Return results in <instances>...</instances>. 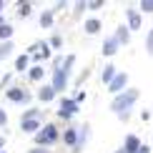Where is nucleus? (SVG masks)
<instances>
[{"mask_svg":"<svg viewBox=\"0 0 153 153\" xmlns=\"http://www.w3.org/2000/svg\"><path fill=\"white\" fill-rule=\"evenodd\" d=\"M30 68H33V60H30L28 53H20L15 58V65H13V73H28Z\"/></svg>","mask_w":153,"mask_h":153,"instance_id":"nucleus-16","label":"nucleus"},{"mask_svg":"<svg viewBox=\"0 0 153 153\" xmlns=\"http://www.w3.org/2000/svg\"><path fill=\"white\" fill-rule=\"evenodd\" d=\"M141 146H143L141 138H138L136 133H128V136L123 138V146H120V148H123V153H138V151H141Z\"/></svg>","mask_w":153,"mask_h":153,"instance_id":"nucleus-12","label":"nucleus"},{"mask_svg":"<svg viewBox=\"0 0 153 153\" xmlns=\"http://www.w3.org/2000/svg\"><path fill=\"white\" fill-rule=\"evenodd\" d=\"M128 80H131V78H128V73H126V71H120L116 78H113V83L105 88V91L111 93V95H118V93H123L126 88H131V85H128Z\"/></svg>","mask_w":153,"mask_h":153,"instance_id":"nucleus-7","label":"nucleus"},{"mask_svg":"<svg viewBox=\"0 0 153 153\" xmlns=\"http://www.w3.org/2000/svg\"><path fill=\"white\" fill-rule=\"evenodd\" d=\"M0 13H5V3H3V0H0Z\"/></svg>","mask_w":153,"mask_h":153,"instance_id":"nucleus-41","label":"nucleus"},{"mask_svg":"<svg viewBox=\"0 0 153 153\" xmlns=\"http://www.w3.org/2000/svg\"><path fill=\"white\" fill-rule=\"evenodd\" d=\"M0 151H5V136H0Z\"/></svg>","mask_w":153,"mask_h":153,"instance_id":"nucleus-39","label":"nucleus"},{"mask_svg":"<svg viewBox=\"0 0 153 153\" xmlns=\"http://www.w3.org/2000/svg\"><path fill=\"white\" fill-rule=\"evenodd\" d=\"M13 50H15V43H13V40L0 43V63H3V60H8L10 55H13Z\"/></svg>","mask_w":153,"mask_h":153,"instance_id":"nucleus-22","label":"nucleus"},{"mask_svg":"<svg viewBox=\"0 0 153 153\" xmlns=\"http://www.w3.org/2000/svg\"><path fill=\"white\" fill-rule=\"evenodd\" d=\"M85 98H88L85 88H80V91H75V95H73V100H75V103H78V105H83V103H85Z\"/></svg>","mask_w":153,"mask_h":153,"instance_id":"nucleus-31","label":"nucleus"},{"mask_svg":"<svg viewBox=\"0 0 153 153\" xmlns=\"http://www.w3.org/2000/svg\"><path fill=\"white\" fill-rule=\"evenodd\" d=\"M118 73H120V71H118V65H113V63H105V65H103V71H100V83H103V85L108 88Z\"/></svg>","mask_w":153,"mask_h":153,"instance_id":"nucleus-14","label":"nucleus"},{"mask_svg":"<svg viewBox=\"0 0 153 153\" xmlns=\"http://www.w3.org/2000/svg\"><path fill=\"white\" fill-rule=\"evenodd\" d=\"M0 78H3V68H0Z\"/></svg>","mask_w":153,"mask_h":153,"instance_id":"nucleus-43","label":"nucleus"},{"mask_svg":"<svg viewBox=\"0 0 153 153\" xmlns=\"http://www.w3.org/2000/svg\"><path fill=\"white\" fill-rule=\"evenodd\" d=\"M141 120L146 123V120H151V111H141Z\"/></svg>","mask_w":153,"mask_h":153,"instance_id":"nucleus-36","label":"nucleus"},{"mask_svg":"<svg viewBox=\"0 0 153 153\" xmlns=\"http://www.w3.org/2000/svg\"><path fill=\"white\" fill-rule=\"evenodd\" d=\"M50 153H55V151H50Z\"/></svg>","mask_w":153,"mask_h":153,"instance_id":"nucleus-45","label":"nucleus"},{"mask_svg":"<svg viewBox=\"0 0 153 153\" xmlns=\"http://www.w3.org/2000/svg\"><path fill=\"white\" fill-rule=\"evenodd\" d=\"M20 120H43V108H25L20 113Z\"/></svg>","mask_w":153,"mask_h":153,"instance_id":"nucleus-21","label":"nucleus"},{"mask_svg":"<svg viewBox=\"0 0 153 153\" xmlns=\"http://www.w3.org/2000/svg\"><path fill=\"white\" fill-rule=\"evenodd\" d=\"M60 136H63V131L58 128V123H43V128L33 136V143L38 148H48L50 151V146L60 143Z\"/></svg>","mask_w":153,"mask_h":153,"instance_id":"nucleus-2","label":"nucleus"},{"mask_svg":"<svg viewBox=\"0 0 153 153\" xmlns=\"http://www.w3.org/2000/svg\"><path fill=\"white\" fill-rule=\"evenodd\" d=\"M91 123H83V126H78V146L71 151V153H80V151H85V146H88V141H91Z\"/></svg>","mask_w":153,"mask_h":153,"instance_id":"nucleus-8","label":"nucleus"},{"mask_svg":"<svg viewBox=\"0 0 153 153\" xmlns=\"http://www.w3.org/2000/svg\"><path fill=\"white\" fill-rule=\"evenodd\" d=\"M60 141H63L65 148H75V146H78V126H68V128H63Z\"/></svg>","mask_w":153,"mask_h":153,"instance_id":"nucleus-11","label":"nucleus"},{"mask_svg":"<svg viewBox=\"0 0 153 153\" xmlns=\"http://www.w3.org/2000/svg\"><path fill=\"white\" fill-rule=\"evenodd\" d=\"M126 25L131 28V33L133 30H143V15L138 10V5L136 8H126Z\"/></svg>","mask_w":153,"mask_h":153,"instance_id":"nucleus-6","label":"nucleus"},{"mask_svg":"<svg viewBox=\"0 0 153 153\" xmlns=\"http://www.w3.org/2000/svg\"><path fill=\"white\" fill-rule=\"evenodd\" d=\"M13 33H15V28H13L10 23L0 25V43H5V40H13Z\"/></svg>","mask_w":153,"mask_h":153,"instance_id":"nucleus-25","label":"nucleus"},{"mask_svg":"<svg viewBox=\"0 0 153 153\" xmlns=\"http://www.w3.org/2000/svg\"><path fill=\"white\" fill-rule=\"evenodd\" d=\"M15 15L20 18V20H28L30 15H33V3H30V0H18L15 3Z\"/></svg>","mask_w":153,"mask_h":153,"instance_id":"nucleus-18","label":"nucleus"},{"mask_svg":"<svg viewBox=\"0 0 153 153\" xmlns=\"http://www.w3.org/2000/svg\"><path fill=\"white\" fill-rule=\"evenodd\" d=\"M116 153H123V148H118V151H116Z\"/></svg>","mask_w":153,"mask_h":153,"instance_id":"nucleus-42","label":"nucleus"},{"mask_svg":"<svg viewBox=\"0 0 153 153\" xmlns=\"http://www.w3.org/2000/svg\"><path fill=\"white\" fill-rule=\"evenodd\" d=\"M43 128V120H20V133L23 136H35Z\"/></svg>","mask_w":153,"mask_h":153,"instance_id":"nucleus-19","label":"nucleus"},{"mask_svg":"<svg viewBox=\"0 0 153 153\" xmlns=\"http://www.w3.org/2000/svg\"><path fill=\"white\" fill-rule=\"evenodd\" d=\"M50 85H53V91L63 95L65 93V88L71 85V75L63 73V68H58V71H50Z\"/></svg>","mask_w":153,"mask_h":153,"instance_id":"nucleus-5","label":"nucleus"},{"mask_svg":"<svg viewBox=\"0 0 153 153\" xmlns=\"http://www.w3.org/2000/svg\"><path fill=\"white\" fill-rule=\"evenodd\" d=\"M28 153H50V151H48V148H38V146H35V148H30Z\"/></svg>","mask_w":153,"mask_h":153,"instance_id":"nucleus-37","label":"nucleus"},{"mask_svg":"<svg viewBox=\"0 0 153 153\" xmlns=\"http://www.w3.org/2000/svg\"><path fill=\"white\" fill-rule=\"evenodd\" d=\"M43 78H45V68L43 65H33L28 71V83H40L43 85Z\"/></svg>","mask_w":153,"mask_h":153,"instance_id":"nucleus-20","label":"nucleus"},{"mask_svg":"<svg viewBox=\"0 0 153 153\" xmlns=\"http://www.w3.org/2000/svg\"><path fill=\"white\" fill-rule=\"evenodd\" d=\"M35 98L40 100L43 105H48V103H53V100L58 98V93L53 91V85H50V83H43V85H40V88L35 91Z\"/></svg>","mask_w":153,"mask_h":153,"instance_id":"nucleus-9","label":"nucleus"},{"mask_svg":"<svg viewBox=\"0 0 153 153\" xmlns=\"http://www.w3.org/2000/svg\"><path fill=\"white\" fill-rule=\"evenodd\" d=\"M65 8H68L65 0H58V3H53V8H50V10H53V13H60V10H65Z\"/></svg>","mask_w":153,"mask_h":153,"instance_id":"nucleus-34","label":"nucleus"},{"mask_svg":"<svg viewBox=\"0 0 153 153\" xmlns=\"http://www.w3.org/2000/svg\"><path fill=\"white\" fill-rule=\"evenodd\" d=\"M113 38L120 43V48H123V45H131V28H128L126 23L116 25V33H113Z\"/></svg>","mask_w":153,"mask_h":153,"instance_id":"nucleus-15","label":"nucleus"},{"mask_svg":"<svg viewBox=\"0 0 153 153\" xmlns=\"http://www.w3.org/2000/svg\"><path fill=\"white\" fill-rule=\"evenodd\" d=\"M138 98H141V91L138 88H126L123 93L113 95L111 98V113L113 116H126V113H133V105L138 103Z\"/></svg>","mask_w":153,"mask_h":153,"instance_id":"nucleus-1","label":"nucleus"},{"mask_svg":"<svg viewBox=\"0 0 153 153\" xmlns=\"http://www.w3.org/2000/svg\"><path fill=\"white\" fill-rule=\"evenodd\" d=\"M138 153H151V146H148V143H143V146H141V151H138Z\"/></svg>","mask_w":153,"mask_h":153,"instance_id":"nucleus-38","label":"nucleus"},{"mask_svg":"<svg viewBox=\"0 0 153 153\" xmlns=\"http://www.w3.org/2000/svg\"><path fill=\"white\" fill-rule=\"evenodd\" d=\"M88 10V0H78V3H73V18L75 20H80V15Z\"/></svg>","mask_w":153,"mask_h":153,"instance_id":"nucleus-26","label":"nucleus"},{"mask_svg":"<svg viewBox=\"0 0 153 153\" xmlns=\"http://www.w3.org/2000/svg\"><path fill=\"white\" fill-rule=\"evenodd\" d=\"M63 63H65V55H63V53L53 55V60H50V71H58V68H63Z\"/></svg>","mask_w":153,"mask_h":153,"instance_id":"nucleus-29","label":"nucleus"},{"mask_svg":"<svg viewBox=\"0 0 153 153\" xmlns=\"http://www.w3.org/2000/svg\"><path fill=\"white\" fill-rule=\"evenodd\" d=\"M103 30V20L100 18H85L83 20V33L85 35H98Z\"/></svg>","mask_w":153,"mask_h":153,"instance_id":"nucleus-13","label":"nucleus"},{"mask_svg":"<svg viewBox=\"0 0 153 153\" xmlns=\"http://www.w3.org/2000/svg\"><path fill=\"white\" fill-rule=\"evenodd\" d=\"M8 20H5V13H0V25H5Z\"/></svg>","mask_w":153,"mask_h":153,"instance_id":"nucleus-40","label":"nucleus"},{"mask_svg":"<svg viewBox=\"0 0 153 153\" xmlns=\"http://www.w3.org/2000/svg\"><path fill=\"white\" fill-rule=\"evenodd\" d=\"M13 85H15V83H13V73H5L3 78H0V93H5V91H10Z\"/></svg>","mask_w":153,"mask_h":153,"instance_id":"nucleus-27","label":"nucleus"},{"mask_svg":"<svg viewBox=\"0 0 153 153\" xmlns=\"http://www.w3.org/2000/svg\"><path fill=\"white\" fill-rule=\"evenodd\" d=\"M78 113H80V105L75 103L71 95H63L60 103H58V111H55V116H58L60 120H65V123H68V120H73L75 116H78Z\"/></svg>","mask_w":153,"mask_h":153,"instance_id":"nucleus-4","label":"nucleus"},{"mask_svg":"<svg viewBox=\"0 0 153 153\" xmlns=\"http://www.w3.org/2000/svg\"><path fill=\"white\" fill-rule=\"evenodd\" d=\"M100 8H105V3H103V0H88V10H100Z\"/></svg>","mask_w":153,"mask_h":153,"instance_id":"nucleus-32","label":"nucleus"},{"mask_svg":"<svg viewBox=\"0 0 153 153\" xmlns=\"http://www.w3.org/2000/svg\"><path fill=\"white\" fill-rule=\"evenodd\" d=\"M0 128H8V113H5V108H0Z\"/></svg>","mask_w":153,"mask_h":153,"instance_id":"nucleus-35","label":"nucleus"},{"mask_svg":"<svg viewBox=\"0 0 153 153\" xmlns=\"http://www.w3.org/2000/svg\"><path fill=\"white\" fill-rule=\"evenodd\" d=\"M0 153H8V151H0Z\"/></svg>","mask_w":153,"mask_h":153,"instance_id":"nucleus-44","label":"nucleus"},{"mask_svg":"<svg viewBox=\"0 0 153 153\" xmlns=\"http://www.w3.org/2000/svg\"><path fill=\"white\" fill-rule=\"evenodd\" d=\"M91 73H93V71H91V68H85V71H83V73L78 75V80H75V83H78V85H83V83H85L88 78H91Z\"/></svg>","mask_w":153,"mask_h":153,"instance_id":"nucleus-33","label":"nucleus"},{"mask_svg":"<svg viewBox=\"0 0 153 153\" xmlns=\"http://www.w3.org/2000/svg\"><path fill=\"white\" fill-rule=\"evenodd\" d=\"M118 50H120V43L113 35L103 38V45H100V55L103 58H113V55H118Z\"/></svg>","mask_w":153,"mask_h":153,"instance_id":"nucleus-10","label":"nucleus"},{"mask_svg":"<svg viewBox=\"0 0 153 153\" xmlns=\"http://www.w3.org/2000/svg\"><path fill=\"white\" fill-rule=\"evenodd\" d=\"M48 45L53 48V50H58V53H63V35L60 33H53L48 38Z\"/></svg>","mask_w":153,"mask_h":153,"instance_id":"nucleus-24","label":"nucleus"},{"mask_svg":"<svg viewBox=\"0 0 153 153\" xmlns=\"http://www.w3.org/2000/svg\"><path fill=\"white\" fill-rule=\"evenodd\" d=\"M143 48H146V53H148V55H153V28L146 33V43H143Z\"/></svg>","mask_w":153,"mask_h":153,"instance_id":"nucleus-30","label":"nucleus"},{"mask_svg":"<svg viewBox=\"0 0 153 153\" xmlns=\"http://www.w3.org/2000/svg\"><path fill=\"white\" fill-rule=\"evenodd\" d=\"M75 60H78V58H75V53H68V55H65V63H63V73H65V75H73Z\"/></svg>","mask_w":153,"mask_h":153,"instance_id":"nucleus-23","label":"nucleus"},{"mask_svg":"<svg viewBox=\"0 0 153 153\" xmlns=\"http://www.w3.org/2000/svg\"><path fill=\"white\" fill-rule=\"evenodd\" d=\"M53 23H55V13L50 8H45L40 15H38V25H40L43 30H53Z\"/></svg>","mask_w":153,"mask_h":153,"instance_id":"nucleus-17","label":"nucleus"},{"mask_svg":"<svg viewBox=\"0 0 153 153\" xmlns=\"http://www.w3.org/2000/svg\"><path fill=\"white\" fill-rule=\"evenodd\" d=\"M138 10H141V15H153V0H141Z\"/></svg>","mask_w":153,"mask_h":153,"instance_id":"nucleus-28","label":"nucleus"},{"mask_svg":"<svg viewBox=\"0 0 153 153\" xmlns=\"http://www.w3.org/2000/svg\"><path fill=\"white\" fill-rule=\"evenodd\" d=\"M5 100H10V103H15V105L30 108V103H33V93H30L25 85H18V83H15L10 91H5Z\"/></svg>","mask_w":153,"mask_h":153,"instance_id":"nucleus-3","label":"nucleus"}]
</instances>
